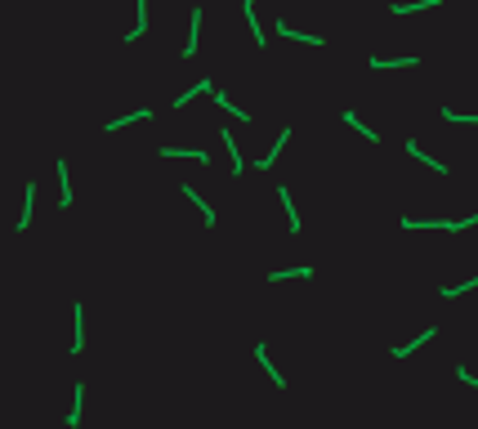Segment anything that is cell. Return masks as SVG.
<instances>
[{"instance_id":"cell-10","label":"cell","mask_w":478,"mask_h":429,"mask_svg":"<svg viewBox=\"0 0 478 429\" xmlns=\"http://www.w3.org/2000/svg\"><path fill=\"white\" fill-rule=\"evenodd\" d=\"M81 407H85V385H72V411H67V429L81 425Z\"/></svg>"},{"instance_id":"cell-8","label":"cell","mask_w":478,"mask_h":429,"mask_svg":"<svg viewBox=\"0 0 478 429\" xmlns=\"http://www.w3.org/2000/svg\"><path fill=\"white\" fill-rule=\"evenodd\" d=\"M161 157H166V161H175V157H188V161H211V157H206L201 148H175V143H166V148H161Z\"/></svg>"},{"instance_id":"cell-20","label":"cell","mask_w":478,"mask_h":429,"mask_svg":"<svg viewBox=\"0 0 478 429\" xmlns=\"http://www.w3.org/2000/svg\"><path fill=\"white\" fill-rule=\"evenodd\" d=\"M152 112L148 107H139V112H130V117H117V121H107V130H121V126H134V121H148Z\"/></svg>"},{"instance_id":"cell-7","label":"cell","mask_w":478,"mask_h":429,"mask_svg":"<svg viewBox=\"0 0 478 429\" xmlns=\"http://www.w3.org/2000/svg\"><path fill=\"white\" fill-rule=\"evenodd\" d=\"M32 215H36V183H27V188H22V215H18V232L32 224Z\"/></svg>"},{"instance_id":"cell-4","label":"cell","mask_w":478,"mask_h":429,"mask_svg":"<svg viewBox=\"0 0 478 429\" xmlns=\"http://www.w3.org/2000/svg\"><path fill=\"white\" fill-rule=\"evenodd\" d=\"M434 336H438V326H425V331H420V336H416V340H407V345H398V349H394V358H411V353L420 349V345H429V340H434Z\"/></svg>"},{"instance_id":"cell-19","label":"cell","mask_w":478,"mask_h":429,"mask_svg":"<svg viewBox=\"0 0 478 429\" xmlns=\"http://www.w3.org/2000/svg\"><path fill=\"white\" fill-rule=\"evenodd\" d=\"M197 32H201V9H192V36H188V45H183V58L197 54Z\"/></svg>"},{"instance_id":"cell-11","label":"cell","mask_w":478,"mask_h":429,"mask_svg":"<svg viewBox=\"0 0 478 429\" xmlns=\"http://www.w3.org/2000/svg\"><path fill=\"white\" fill-rule=\"evenodd\" d=\"M286 143H291V126H286V130H281V134H277V143H273V148H268V152L260 157V170H268V166H273V161H277V152H281V148H286Z\"/></svg>"},{"instance_id":"cell-23","label":"cell","mask_w":478,"mask_h":429,"mask_svg":"<svg viewBox=\"0 0 478 429\" xmlns=\"http://www.w3.org/2000/svg\"><path fill=\"white\" fill-rule=\"evenodd\" d=\"M215 103H219V107H228V112H232V117H241V121H251V112H246V107H232L224 90H215Z\"/></svg>"},{"instance_id":"cell-16","label":"cell","mask_w":478,"mask_h":429,"mask_svg":"<svg viewBox=\"0 0 478 429\" xmlns=\"http://www.w3.org/2000/svg\"><path fill=\"white\" fill-rule=\"evenodd\" d=\"M143 32H148V0H139V22H134V27L126 32V41H139Z\"/></svg>"},{"instance_id":"cell-24","label":"cell","mask_w":478,"mask_h":429,"mask_svg":"<svg viewBox=\"0 0 478 429\" xmlns=\"http://www.w3.org/2000/svg\"><path fill=\"white\" fill-rule=\"evenodd\" d=\"M58 179H63V197H58V202H63V206H72V179H67V161H58Z\"/></svg>"},{"instance_id":"cell-13","label":"cell","mask_w":478,"mask_h":429,"mask_svg":"<svg viewBox=\"0 0 478 429\" xmlns=\"http://www.w3.org/2000/svg\"><path fill=\"white\" fill-rule=\"evenodd\" d=\"M286 277L309 282V277H313V268H309V264H300V268H277V273H268V282H286Z\"/></svg>"},{"instance_id":"cell-15","label":"cell","mask_w":478,"mask_h":429,"mask_svg":"<svg viewBox=\"0 0 478 429\" xmlns=\"http://www.w3.org/2000/svg\"><path fill=\"white\" fill-rule=\"evenodd\" d=\"M277 197H281V206H286V224H291V232H300L304 224H300V215H296V202H291V192L277 188Z\"/></svg>"},{"instance_id":"cell-5","label":"cell","mask_w":478,"mask_h":429,"mask_svg":"<svg viewBox=\"0 0 478 429\" xmlns=\"http://www.w3.org/2000/svg\"><path fill=\"white\" fill-rule=\"evenodd\" d=\"M183 197H188L192 206H197V211H201V219H206V224L215 228V206H206V197H201L197 188H192V183H183Z\"/></svg>"},{"instance_id":"cell-12","label":"cell","mask_w":478,"mask_h":429,"mask_svg":"<svg viewBox=\"0 0 478 429\" xmlns=\"http://www.w3.org/2000/svg\"><path fill=\"white\" fill-rule=\"evenodd\" d=\"M277 32L286 36V41H300V45H326L322 36H304V32H291V27H286V18H277Z\"/></svg>"},{"instance_id":"cell-21","label":"cell","mask_w":478,"mask_h":429,"mask_svg":"<svg viewBox=\"0 0 478 429\" xmlns=\"http://www.w3.org/2000/svg\"><path fill=\"white\" fill-rule=\"evenodd\" d=\"M345 126H353V130H358L362 139H366V143H376V130H371V126H362V121H358V112H345Z\"/></svg>"},{"instance_id":"cell-17","label":"cell","mask_w":478,"mask_h":429,"mask_svg":"<svg viewBox=\"0 0 478 429\" xmlns=\"http://www.w3.org/2000/svg\"><path fill=\"white\" fill-rule=\"evenodd\" d=\"M211 90H215L211 81H197V85H192V90H183L179 99H175V107H183V103H192V99H197V94H211Z\"/></svg>"},{"instance_id":"cell-1","label":"cell","mask_w":478,"mask_h":429,"mask_svg":"<svg viewBox=\"0 0 478 429\" xmlns=\"http://www.w3.org/2000/svg\"><path fill=\"white\" fill-rule=\"evenodd\" d=\"M72 322H77L72 326V358H77V353L85 349V309L81 304H72Z\"/></svg>"},{"instance_id":"cell-6","label":"cell","mask_w":478,"mask_h":429,"mask_svg":"<svg viewBox=\"0 0 478 429\" xmlns=\"http://www.w3.org/2000/svg\"><path fill=\"white\" fill-rule=\"evenodd\" d=\"M407 152L416 157V161H425L429 170H434V175H447V166L438 161V157H429V152H425V148H420V143H416V139H407Z\"/></svg>"},{"instance_id":"cell-22","label":"cell","mask_w":478,"mask_h":429,"mask_svg":"<svg viewBox=\"0 0 478 429\" xmlns=\"http://www.w3.org/2000/svg\"><path fill=\"white\" fill-rule=\"evenodd\" d=\"M443 121H456V126H478V112L465 117V112H456V107H443Z\"/></svg>"},{"instance_id":"cell-2","label":"cell","mask_w":478,"mask_h":429,"mask_svg":"<svg viewBox=\"0 0 478 429\" xmlns=\"http://www.w3.org/2000/svg\"><path fill=\"white\" fill-rule=\"evenodd\" d=\"M219 143H224L228 157H232V175H241V170H246V161H241V143L232 139V130H219Z\"/></svg>"},{"instance_id":"cell-9","label":"cell","mask_w":478,"mask_h":429,"mask_svg":"<svg viewBox=\"0 0 478 429\" xmlns=\"http://www.w3.org/2000/svg\"><path fill=\"white\" fill-rule=\"evenodd\" d=\"M255 358H260V367H264L268 376H273V385H286V376H281L277 367H273V358H268V345H264V340H260V345H255Z\"/></svg>"},{"instance_id":"cell-18","label":"cell","mask_w":478,"mask_h":429,"mask_svg":"<svg viewBox=\"0 0 478 429\" xmlns=\"http://www.w3.org/2000/svg\"><path fill=\"white\" fill-rule=\"evenodd\" d=\"M241 9H246V22H251V36H255V45H264L268 36H260V18H255V0H241Z\"/></svg>"},{"instance_id":"cell-25","label":"cell","mask_w":478,"mask_h":429,"mask_svg":"<svg viewBox=\"0 0 478 429\" xmlns=\"http://www.w3.org/2000/svg\"><path fill=\"white\" fill-rule=\"evenodd\" d=\"M456 380H460V385H470V389H478V376L465 371V367H456Z\"/></svg>"},{"instance_id":"cell-3","label":"cell","mask_w":478,"mask_h":429,"mask_svg":"<svg viewBox=\"0 0 478 429\" xmlns=\"http://www.w3.org/2000/svg\"><path fill=\"white\" fill-rule=\"evenodd\" d=\"M416 63H420L416 54H402V58H366V67H371V72H389V67H416Z\"/></svg>"},{"instance_id":"cell-14","label":"cell","mask_w":478,"mask_h":429,"mask_svg":"<svg viewBox=\"0 0 478 429\" xmlns=\"http://www.w3.org/2000/svg\"><path fill=\"white\" fill-rule=\"evenodd\" d=\"M434 5H443V0H402V5H394V18L416 14V9H434Z\"/></svg>"}]
</instances>
